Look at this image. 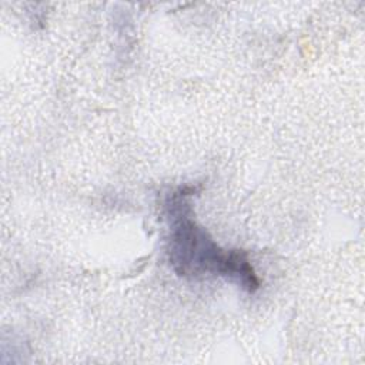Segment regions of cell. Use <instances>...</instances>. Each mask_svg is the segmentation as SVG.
Here are the masks:
<instances>
[{"label": "cell", "mask_w": 365, "mask_h": 365, "mask_svg": "<svg viewBox=\"0 0 365 365\" xmlns=\"http://www.w3.org/2000/svg\"><path fill=\"white\" fill-rule=\"evenodd\" d=\"M188 188L171 194L167 201L171 234L168 240V258L178 275L205 277L218 275L237 282L248 292L258 288L257 275L245 252L221 248L208 232L190 217L191 208L187 197Z\"/></svg>", "instance_id": "1"}]
</instances>
